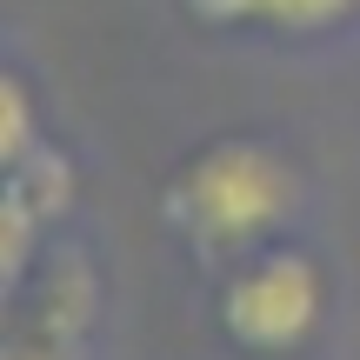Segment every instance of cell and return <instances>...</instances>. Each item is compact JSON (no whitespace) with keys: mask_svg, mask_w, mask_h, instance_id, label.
Listing matches in <instances>:
<instances>
[{"mask_svg":"<svg viewBox=\"0 0 360 360\" xmlns=\"http://www.w3.org/2000/svg\"><path fill=\"white\" fill-rule=\"evenodd\" d=\"M0 154H7V167H20L34 154V101L13 74L0 80Z\"/></svg>","mask_w":360,"mask_h":360,"instance_id":"5","label":"cell"},{"mask_svg":"<svg viewBox=\"0 0 360 360\" xmlns=\"http://www.w3.org/2000/svg\"><path fill=\"white\" fill-rule=\"evenodd\" d=\"M207 27H274V34H321L347 20L360 0H187Z\"/></svg>","mask_w":360,"mask_h":360,"instance_id":"3","label":"cell"},{"mask_svg":"<svg viewBox=\"0 0 360 360\" xmlns=\"http://www.w3.org/2000/svg\"><path fill=\"white\" fill-rule=\"evenodd\" d=\"M7 193L27 200L40 220H53V214H67V200H74V167H67L53 147H34L20 167H7Z\"/></svg>","mask_w":360,"mask_h":360,"instance_id":"4","label":"cell"},{"mask_svg":"<svg viewBox=\"0 0 360 360\" xmlns=\"http://www.w3.org/2000/svg\"><path fill=\"white\" fill-rule=\"evenodd\" d=\"M294 167L267 141H214L167 180V220L200 254H247L294 214Z\"/></svg>","mask_w":360,"mask_h":360,"instance_id":"1","label":"cell"},{"mask_svg":"<svg viewBox=\"0 0 360 360\" xmlns=\"http://www.w3.org/2000/svg\"><path fill=\"white\" fill-rule=\"evenodd\" d=\"M7 360H74V354H67V340H47V334H40V340H20Z\"/></svg>","mask_w":360,"mask_h":360,"instance_id":"6","label":"cell"},{"mask_svg":"<svg viewBox=\"0 0 360 360\" xmlns=\"http://www.w3.org/2000/svg\"><path fill=\"white\" fill-rule=\"evenodd\" d=\"M327 307V281L307 254L294 247H267V254H247L240 267L220 287V327H227L240 347L254 354H287L321 327Z\"/></svg>","mask_w":360,"mask_h":360,"instance_id":"2","label":"cell"}]
</instances>
